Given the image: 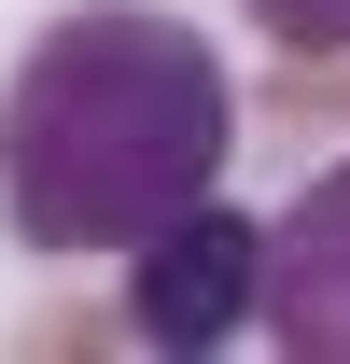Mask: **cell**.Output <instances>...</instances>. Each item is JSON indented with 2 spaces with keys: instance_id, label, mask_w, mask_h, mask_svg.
Listing matches in <instances>:
<instances>
[{
  "instance_id": "cell-1",
  "label": "cell",
  "mask_w": 350,
  "mask_h": 364,
  "mask_svg": "<svg viewBox=\"0 0 350 364\" xmlns=\"http://www.w3.org/2000/svg\"><path fill=\"white\" fill-rule=\"evenodd\" d=\"M238 70L169 0H70L0 85V225L28 252H127L224 196Z\"/></svg>"
},
{
  "instance_id": "cell-2",
  "label": "cell",
  "mask_w": 350,
  "mask_h": 364,
  "mask_svg": "<svg viewBox=\"0 0 350 364\" xmlns=\"http://www.w3.org/2000/svg\"><path fill=\"white\" fill-rule=\"evenodd\" d=\"M253 294H266V225L224 210V196L127 238V336L169 350V364H211L224 336H253Z\"/></svg>"
},
{
  "instance_id": "cell-3",
  "label": "cell",
  "mask_w": 350,
  "mask_h": 364,
  "mask_svg": "<svg viewBox=\"0 0 350 364\" xmlns=\"http://www.w3.org/2000/svg\"><path fill=\"white\" fill-rule=\"evenodd\" d=\"M253 322L295 364H350V154L308 168L295 196L266 210V294H253Z\"/></svg>"
},
{
  "instance_id": "cell-4",
  "label": "cell",
  "mask_w": 350,
  "mask_h": 364,
  "mask_svg": "<svg viewBox=\"0 0 350 364\" xmlns=\"http://www.w3.org/2000/svg\"><path fill=\"white\" fill-rule=\"evenodd\" d=\"M280 56H350V0H238Z\"/></svg>"
}]
</instances>
